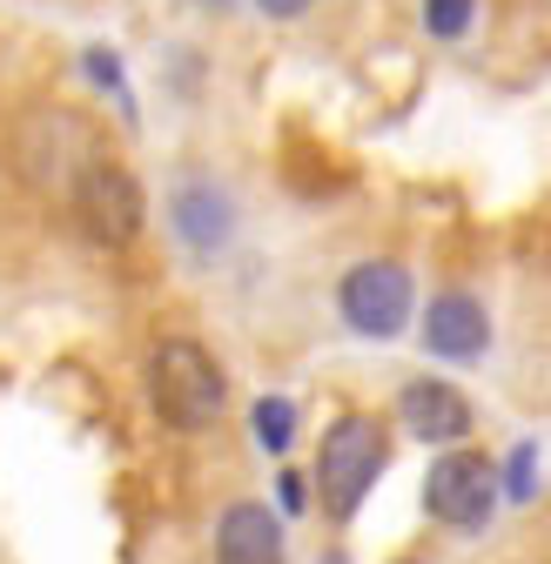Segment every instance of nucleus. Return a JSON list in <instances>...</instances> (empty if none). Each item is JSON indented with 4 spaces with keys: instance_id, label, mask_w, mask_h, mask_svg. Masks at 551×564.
Listing matches in <instances>:
<instances>
[{
    "instance_id": "1a4fd4ad",
    "label": "nucleus",
    "mask_w": 551,
    "mask_h": 564,
    "mask_svg": "<svg viewBox=\"0 0 551 564\" xmlns=\"http://www.w3.org/2000/svg\"><path fill=\"white\" fill-rule=\"evenodd\" d=\"M397 410H403V423H410V437H418V444H457V437L471 431V403H464V390H451V383H437V377L403 383Z\"/></svg>"
},
{
    "instance_id": "dca6fc26",
    "label": "nucleus",
    "mask_w": 551,
    "mask_h": 564,
    "mask_svg": "<svg viewBox=\"0 0 551 564\" xmlns=\"http://www.w3.org/2000/svg\"><path fill=\"white\" fill-rule=\"evenodd\" d=\"M276 490H283V511H303V505H310V498H303V477H283Z\"/></svg>"
},
{
    "instance_id": "7ed1b4c3",
    "label": "nucleus",
    "mask_w": 551,
    "mask_h": 564,
    "mask_svg": "<svg viewBox=\"0 0 551 564\" xmlns=\"http://www.w3.org/2000/svg\"><path fill=\"white\" fill-rule=\"evenodd\" d=\"M101 155L95 128L75 115V108H34L21 128H14V162L34 188H75V175Z\"/></svg>"
},
{
    "instance_id": "f03ea898",
    "label": "nucleus",
    "mask_w": 551,
    "mask_h": 564,
    "mask_svg": "<svg viewBox=\"0 0 551 564\" xmlns=\"http://www.w3.org/2000/svg\"><path fill=\"white\" fill-rule=\"evenodd\" d=\"M390 464V437L377 416H336L323 431V451H316V490H323V511L329 518H350L364 505V490L383 477Z\"/></svg>"
},
{
    "instance_id": "6e6552de",
    "label": "nucleus",
    "mask_w": 551,
    "mask_h": 564,
    "mask_svg": "<svg viewBox=\"0 0 551 564\" xmlns=\"http://www.w3.org/2000/svg\"><path fill=\"white\" fill-rule=\"evenodd\" d=\"M424 343L437 349V357H451V364L485 357V343H491V316H485V303L464 296V290L431 296V310H424Z\"/></svg>"
},
{
    "instance_id": "423d86ee",
    "label": "nucleus",
    "mask_w": 551,
    "mask_h": 564,
    "mask_svg": "<svg viewBox=\"0 0 551 564\" xmlns=\"http://www.w3.org/2000/svg\"><path fill=\"white\" fill-rule=\"evenodd\" d=\"M343 323L357 336H397L410 323V269L403 262H357L343 275Z\"/></svg>"
},
{
    "instance_id": "f3484780",
    "label": "nucleus",
    "mask_w": 551,
    "mask_h": 564,
    "mask_svg": "<svg viewBox=\"0 0 551 564\" xmlns=\"http://www.w3.org/2000/svg\"><path fill=\"white\" fill-rule=\"evenodd\" d=\"M216 8H223V0H216Z\"/></svg>"
},
{
    "instance_id": "f257e3e1",
    "label": "nucleus",
    "mask_w": 551,
    "mask_h": 564,
    "mask_svg": "<svg viewBox=\"0 0 551 564\" xmlns=\"http://www.w3.org/2000/svg\"><path fill=\"white\" fill-rule=\"evenodd\" d=\"M149 397H155L162 423H175V431H202V423L223 416L229 383H223V364H216L202 343L169 336V343L155 349V364H149Z\"/></svg>"
},
{
    "instance_id": "0eeeda50",
    "label": "nucleus",
    "mask_w": 551,
    "mask_h": 564,
    "mask_svg": "<svg viewBox=\"0 0 551 564\" xmlns=\"http://www.w3.org/2000/svg\"><path fill=\"white\" fill-rule=\"evenodd\" d=\"M169 223H175V236H182L195 256H216V249H229V236H236V202H229V188H216V182H182V188L169 195Z\"/></svg>"
},
{
    "instance_id": "39448f33",
    "label": "nucleus",
    "mask_w": 551,
    "mask_h": 564,
    "mask_svg": "<svg viewBox=\"0 0 551 564\" xmlns=\"http://www.w3.org/2000/svg\"><path fill=\"white\" fill-rule=\"evenodd\" d=\"M424 505L437 524L451 531H477L491 511H498V470L477 457V451H444L424 477Z\"/></svg>"
},
{
    "instance_id": "9b49d317",
    "label": "nucleus",
    "mask_w": 551,
    "mask_h": 564,
    "mask_svg": "<svg viewBox=\"0 0 551 564\" xmlns=\"http://www.w3.org/2000/svg\"><path fill=\"white\" fill-rule=\"evenodd\" d=\"M256 437H262V451H290V437H296V403L262 397L256 403Z\"/></svg>"
},
{
    "instance_id": "20e7f679",
    "label": "nucleus",
    "mask_w": 551,
    "mask_h": 564,
    "mask_svg": "<svg viewBox=\"0 0 551 564\" xmlns=\"http://www.w3.org/2000/svg\"><path fill=\"white\" fill-rule=\"evenodd\" d=\"M75 216H82V229L101 242V249H128L134 236H142V223H149V202H142V182H134L121 162H108V155H95L82 175H75Z\"/></svg>"
},
{
    "instance_id": "2eb2a0df",
    "label": "nucleus",
    "mask_w": 551,
    "mask_h": 564,
    "mask_svg": "<svg viewBox=\"0 0 551 564\" xmlns=\"http://www.w3.org/2000/svg\"><path fill=\"white\" fill-rule=\"evenodd\" d=\"M256 8H262L269 21H296V14L310 8V0H256Z\"/></svg>"
},
{
    "instance_id": "f8f14e48",
    "label": "nucleus",
    "mask_w": 551,
    "mask_h": 564,
    "mask_svg": "<svg viewBox=\"0 0 551 564\" xmlns=\"http://www.w3.org/2000/svg\"><path fill=\"white\" fill-rule=\"evenodd\" d=\"M471 14H477V0H424V28L437 41H457L471 28Z\"/></svg>"
},
{
    "instance_id": "ddd939ff",
    "label": "nucleus",
    "mask_w": 551,
    "mask_h": 564,
    "mask_svg": "<svg viewBox=\"0 0 551 564\" xmlns=\"http://www.w3.org/2000/svg\"><path fill=\"white\" fill-rule=\"evenodd\" d=\"M531 484H538V444H518V457H511V498L518 505L531 498Z\"/></svg>"
},
{
    "instance_id": "a211bd4d",
    "label": "nucleus",
    "mask_w": 551,
    "mask_h": 564,
    "mask_svg": "<svg viewBox=\"0 0 551 564\" xmlns=\"http://www.w3.org/2000/svg\"><path fill=\"white\" fill-rule=\"evenodd\" d=\"M336 564H343V557H336Z\"/></svg>"
},
{
    "instance_id": "9d476101",
    "label": "nucleus",
    "mask_w": 551,
    "mask_h": 564,
    "mask_svg": "<svg viewBox=\"0 0 551 564\" xmlns=\"http://www.w3.org/2000/svg\"><path fill=\"white\" fill-rule=\"evenodd\" d=\"M216 564H283V518H269V505H229L216 524Z\"/></svg>"
},
{
    "instance_id": "4468645a",
    "label": "nucleus",
    "mask_w": 551,
    "mask_h": 564,
    "mask_svg": "<svg viewBox=\"0 0 551 564\" xmlns=\"http://www.w3.org/2000/svg\"><path fill=\"white\" fill-rule=\"evenodd\" d=\"M88 75H95V82H101V88H121V61H115V54H101V47H95V54H88Z\"/></svg>"
}]
</instances>
